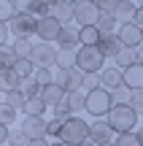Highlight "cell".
Listing matches in <instances>:
<instances>
[{"mask_svg":"<svg viewBox=\"0 0 143 146\" xmlns=\"http://www.w3.org/2000/svg\"><path fill=\"white\" fill-rule=\"evenodd\" d=\"M38 22H41L38 16L27 14V11H19V14H16L8 25H11V30L16 33V38H30L32 33L38 35Z\"/></svg>","mask_w":143,"mask_h":146,"instance_id":"obj_6","label":"cell"},{"mask_svg":"<svg viewBox=\"0 0 143 146\" xmlns=\"http://www.w3.org/2000/svg\"><path fill=\"white\" fill-rule=\"evenodd\" d=\"M116 35H119V41H122L127 49H140V46H143V27H138L135 22L122 25Z\"/></svg>","mask_w":143,"mask_h":146,"instance_id":"obj_9","label":"cell"},{"mask_svg":"<svg viewBox=\"0 0 143 146\" xmlns=\"http://www.w3.org/2000/svg\"><path fill=\"white\" fill-rule=\"evenodd\" d=\"M30 146H51L46 141V138H35V141H30Z\"/></svg>","mask_w":143,"mask_h":146,"instance_id":"obj_44","label":"cell"},{"mask_svg":"<svg viewBox=\"0 0 143 146\" xmlns=\"http://www.w3.org/2000/svg\"><path fill=\"white\" fill-rule=\"evenodd\" d=\"M108 125L116 135L122 133H132L138 125V114L132 111V106H113V111L108 114Z\"/></svg>","mask_w":143,"mask_h":146,"instance_id":"obj_2","label":"cell"},{"mask_svg":"<svg viewBox=\"0 0 143 146\" xmlns=\"http://www.w3.org/2000/svg\"><path fill=\"white\" fill-rule=\"evenodd\" d=\"M8 30H11L8 22H0V43L3 46H8Z\"/></svg>","mask_w":143,"mask_h":146,"instance_id":"obj_41","label":"cell"},{"mask_svg":"<svg viewBox=\"0 0 143 146\" xmlns=\"http://www.w3.org/2000/svg\"><path fill=\"white\" fill-rule=\"evenodd\" d=\"M73 68H78V52L76 49H59L57 70H73Z\"/></svg>","mask_w":143,"mask_h":146,"instance_id":"obj_17","label":"cell"},{"mask_svg":"<svg viewBox=\"0 0 143 146\" xmlns=\"http://www.w3.org/2000/svg\"><path fill=\"white\" fill-rule=\"evenodd\" d=\"M14 119H16V108H14V106H8V103L3 100V106H0V122L8 127V122H14Z\"/></svg>","mask_w":143,"mask_h":146,"instance_id":"obj_37","label":"cell"},{"mask_svg":"<svg viewBox=\"0 0 143 146\" xmlns=\"http://www.w3.org/2000/svg\"><path fill=\"white\" fill-rule=\"evenodd\" d=\"M14 52L19 60H32V52H35V43L30 41V38H16L14 43Z\"/></svg>","mask_w":143,"mask_h":146,"instance_id":"obj_25","label":"cell"},{"mask_svg":"<svg viewBox=\"0 0 143 146\" xmlns=\"http://www.w3.org/2000/svg\"><path fill=\"white\" fill-rule=\"evenodd\" d=\"M81 30V46H100L103 33L97 27H78Z\"/></svg>","mask_w":143,"mask_h":146,"instance_id":"obj_24","label":"cell"},{"mask_svg":"<svg viewBox=\"0 0 143 146\" xmlns=\"http://www.w3.org/2000/svg\"><path fill=\"white\" fill-rule=\"evenodd\" d=\"M46 108H49V106L43 103L41 98H32V100H27V106H24V114H27V116H38V119H43Z\"/></svg>","mask_w":143,"mask_h":146,"instance_id":"obj_27","label":"cell"},{"mask_svg":"<svg viewBox=\"0 0 143 146\" xmlns=\"http://www.w3.org/2000/svg\"><path fill=\"white\" fill-rule=\"evenodd\" d=\"M130 106H132V111H135V114H143V89L132 95V103H130Z\"/></svg>","mask_w":143,"mask_h":146,"instance_id":"obj_40","label":"cell"},{"mask_svg":"<svg viewBox=\"0 0 143 146\" xmlns=\"http://www.w3.org/2000/svg\"><path fill=\"white\" fill-rule=\"evenodd\" d=\"M57 54H59V49H54L51 43H35L32 65L35 68H51V65H57Z\"/></svg>","mask_w":143,"mask_h":146,"instance_id":"obj_10","label":"cell"},{"mask_svg":"<svg viewBox=\"0 0 143 146\" xmlns=\"http://www.w3.org/2000/svg\"><path fill=\"white\" fill-rule=\"evenodd\" d=\"M16 14H19V11H16V3H11V0H3V3H0V19L3 22H11Z\"/></svg>","mask_w":143,"mask_h":146,"instance_id":"obj_33","label":"cell"},{"mask_svg":"<svg viewBox=\"0 0 143 146\" xmlns=\"http://www.w3.org/2000/svg\"><path fill=\"white\" fill-rule=\"evenodd\" d=\"M11 146H30V138L22 133V127L19 130H11Z\"/></svg>","mask_w":143,"mask_h":146,"instance_id":"obj_39","label":"cell"},{"mask_svg":"<svg viewBox=\"0 0 143 146\" xmlns=\"http://www.w3.org/2000/svg\"><path fill=\"white\" fill-rule=\"evenodd\" d=\"M0 141H11V130H8V127H5V125H0Z\"/></svg>","mask_w":143,"mask_h":146,"instance_id":"obj_43","label":"cell"},{"mask_svg":"<svg viewBox=\"0 0 143 146\" xmlns=\"http://www.w3.org/2000/svg\"><path fill=\"white\" fill-rule=\"evenodd\" d=\"M59 141H62L65 146H84V143H89V125H86L84 119H78V116L68 119L62 125Z\"/></svg>","mask_w":143,"mask_h":146,"instance_id":"obj_1","label":"cell"},{"mask_svg":"<svg viewBox=\"0 0 143 146\" xmlns=\"http://www.w3.org/2000/svg\"><path fill=\"white\" fill-rule=\"evenodd\" d=\"M100 16L103 14L97 8V3H92V0H76V22L81 27H97Z\"/></svg>","mask_w":143,"mask_h":146,"instance_id":"obj_5","label":"cell"},{"mask_svg":"<svg viewBox=\"0 0 143 146\" xmlns=\"http://www.w3.org/2000/svg\"><path fill=\"white\" fill-rule=\"evenodd\" d=\"M14 70H16V76L24 81V78H32L35 76V65H32V60H16V65H14Z\"/></svg>","mask_w":143,"mask_h":146,"instance_id":"obj_28","label":"cell"},{"mask_svg":"<svg viewBox=\"0 0 143 146\" xmlns=\"http://www.w3.org/2000/svg\"><path fill=\"white\" fill-rule=\"evenodd\" d=\"M0 81H3V92H16L22 87V78L16 76L14 68H3L0 70Z\"/></svg>","mask_w":143,"mask_h":146,"instance_id":"obj_20","label":"cell"},{"mask_svg":"<svg viewBox=\"0 0 143 146\" xmlns=\"http://www.w3.org/2000/svg\"><path fill=\"white\" fill-rule=\"evenodd\" d=\"M78 68L84 73H103L105 70V57L97 46H81L78 49Z\"/></svg>","mask_w":143,"mask_h":146,"instance_id":"obj_4","label":"cell"},{"mask_svg":"<svg viewBox=\"0 0 143 146\" xmlns=\"http://www.w3.org/2000/svg\"><path fill=\"white\" fill-rule=\"evenodd\" d=\"M113 146H140V141H138V133H122V135H116Z\"/></svg>","mask_w":143,"mask_h":146,"instance_id":"obj_34","label":"cell"},{"mask_svg":"<svg viewBox=\"0 0 143 146\" xmlns=\"http://www.w3.org/2000/svg\"><path fill=\"white\" fill-rule=\"evenodd\" d=\"M84 146H95V143H84Z\"/></svg>","mask_w":143,"mask_h":146,"instance_id":"obj_48","label":"cell"},{"mask_svg":"<svg viewBox=\"0 0 143 146\" xmlns=\"http://www.w3.org/2000/svg\"><path fill=\"white\" fill-rule=\"evenodd\" d=\"M41 100H43L46 106H51V108H57L59 103H65V100H68V92H65L59 84H49V87H43Z\"/></svg>","mask_w":143,"mask_h":146,"instance_id":"obj_15","label":"cell"},{"mask_svg":"<svg viewBox=\"0 0 143 146\" xmlns=\"http://www.w3.org/2000/svg\"><path fill=\"white\" fill-rule=\"evenodd\" d=\"M62 27H65V25H59L54 16H46V19H41V22H38V38H41L43 43L57 41V38H59V33H62Z\"/></svg>","mask_w":143,"mask_h":146,"instance_id":"obj_12","label":"cell"},{"mask_svg":"<svg viewBox=\"0 0 143 146\" xmlns=\"http://www.w3.org/2000/svg\"><path fill=\"white\" fill-rule=\"evenodd\" d=\"M51 16L59 22V25L73 22L76 19V3H70V0H54L51 3Z\"/></svg>","mask_w":143,"mask_h":146,"instance_id":"obj_13","label":"cell"},{"mask_svg":"<svg viewBox=\"0 0 143 146\" xmlns=\"http://www.w3.org/2000/svg\"><path fill=\"white\" fill-rule=\"evenodd\" d=\"M84 78H86V73L81 70V68H73V70H57L54 84H59V87L70 95V92H81V89H84Z\"/></svg>","mask_w":143,"mask_h":146,"instance_id":"obj_7","label":"cell"},{"mask_svg":"<svg viewBox=\"0 0 143 146\" xmlns=\"http://www.w3.org/2000/svg\"><path fill=\"white\" fill-rule=\"evenodd\" d=\"M5 103H8V106H14V108H22V111H24L27 100H24V95L16 89V92H5Z\"/></svg>","mask_w":143,"mask_h":146,"instance_id":"obj_36","label":"cell"},{"mask_svg":"<svg viewBox=\"0 0 143 146\" xmlns=\"http://www.w3.org/2000/svg\"><path fill=\"white\" fill-rule=\"evenodd\" d=\"M19 92L24 95V100H32V98H41L43 87L35 81V78H24V81H22V87H19Z\"/></svg>","mask_w":143,"mask_h":146,"instance_id":"obj_26","label":"cell"},{"mask_svg":"<svg viewBox=\"0 0 143 146\" xmlns=\"http://www.w3.org/2000/svg\"><path fill=\"white\" fill-rule=\"evenodd\" d=\"M100 81H103V87L108 89V92H113V89H119V87H124V70L122 68H105L100 73Z\"/></svg>","mask_w":143,"mask_h":146,"instance_id":"obj_14","label":"cell"},{"mask_svg":"<svg viewBox=\"0 0 143 146\" xmlns=\"http://www.w3.org/2000/svg\"><path fill=\"white\" fill-rule=\"evenodd\" d=\"M124 87H130L132 92L143 89V65H132L130 70H124Z\"/></svg>","mask_w":143,"mask_h":146,"instance_id":"obj_19","label":"cell"},{"mask_svg":"<svg viewBox=\"0 0 143 146\" xmlns=\"http://www.w3.org/2000/svg\"><path fill=\"white\" fill-rule=\"evenodd\" d=\"M16 52H14V46H0V62H3V68H14L16 65Z\"/></svg>","mask_w":143,"mask_h":146,"instance_id":"obj_31","label":"cell"},{"mask_svg":"<svg viewBox=\"0 0 143 146\" xmlns=\"http://www.w3.org/2000/svg\"><path fill=\"white\" fill-rule=\"evenodd\" d=\"M32 78H35V81L41 84V87H49V84H54V78H57V76L51 73V68H38Z\"/></svg>","mask_w":143,"mask_h":146,"instance_id":"obj_32","label":"cell"},{"mask_svg":"<svg viewBox=\"0 0 143 146\" xmlns=\"http://www.w3.org/2000/svg\"><path fill=\"white\" fill-rule=\"evenodd\" d=\"M111 111H113V98L105 87H100V89L86 95V114H92L95 119H108Z\"/></svg>","mask_w":143,"mask_h":146,"instance_id":"obj_3","label":"cell"},{"mask_svg":"<svg viewBox=\"0 0 143 146\" xmlns=\"http://www.w3.org/2000/svg\"><path fill=\"white\" fill-rule=\"evenodd\" d=\"M76 43H81V30L65 25L62 33H59V38H57V46L59 49H76Z\"/></svg>","mask_w":143,"mask_h":146,"instance_id":"obj_16","label":"cell"},{"mask_svg":"<svg viewBox=\"0 0 143 146\" xmlns=\"http://www.w3.org/2000/svg\"><path fill=\"white\" fill-rule=\"evenodd\" d=\"M51 146H65V143H62V141H54V143H51Z\"/></svg>","mask_w":143,"mask_h":146,"instance_id":"obj_47","label":"cell"},{"mask_svg":"<svg viewBox=\"0 0 143 146\" xmlns=\"http://www.w3.org/2000/svg\"><path fill=\"white\" fill-rule=\"evenodd\" d=\"M54 119H59V122L73 119V111H70V106H68V103H59L57 108H54Z\"/></svg>","mask_w":143,"mask_h":146,"instance_id":"obj_38","label":"cell"},{"mask_svg":"<svg viewBox=\"0 0 143 146\" xmlns=\"http://www.w3.org/2000/svg\"><path fill=\"white\" fill-rule=\"evenodd\" d=\"M22 133H24L30 141H35V138H46L49 135V122L46 119H38V116H24V122H22Z\"/></svg>","mask_w":143,"mask_h":146,"instance_id":"obj_11","label":"cell"},{"mask_svg":"<svg viewBox=\"0 0 143 146\" xmlns=\"http://www.w3.org/2000/svg\"><path fill=\"white\" fill-rule=\"evenodd\" d=\"M135 11H138V3H132V0H122L116 8V19L122 22V25H127V22L135 19Z\"/></svg>","mask_w":143,"mask_h":146,"instance_id":"obj_23","label":"cell"},{"mask_svg":"<svg viewBox=\"0 0 143 146\" xmlns=\"http://www.w3.org/2000/svg\"><path fill=\"white\" fill-rule=\"evenodd\" d=\"M132 22H135L138 27H143V5H140V3H138V11H135V19H132Z\"/></svg>","mask_w":143,"mask_h":146,"instance_id":"obj_42","label":"cell"},{"mask_svg":"<svg viewBox=\"0 0 143 146\" xmlns=\"http://www.w3.org/2000/svg\"><path fill=\"white\" fill-rule=\"evenodd\" d=\"M24 11L38 16V19H46V16H51V3H46V0H30L24 5Z\"/></svg>","mask_w":143,"mask_h":146,"instance_id":"obj_22","label":"cell"},{"mask_svg":"<svg viewBox=\"0 0 143 146\" xmlns=\"http://www.w3.org/2000/svg\"><path fill=\"white\" fill-rule=\"evenodd\" d=\"M132 89L130 87H119V89H113L111 92V98H113V106H130L132 103Z\"/></svg>","mask_w":143,"mask_h":146,"instance_id":"obj_30","label":"cell"},{"mask_svg":"<svg viewBox=\"0 0 143 146\" xmlns=\"http://www.w3.org/2000/svg\"><path fill=\"white\" fill-rule=\"evenodd\" d=\"M65 103L70 106V111H73V114H78V111H86V92H70Z\"/></svg>","mask_w":143,"mask_h":146,"instance_id":"obj_29","label":"cell"},{"mask_svg":"<svg viewBox=\"0 0 143 146\" xmlns=\"http://www.w3.org/2000/svg\"><path fill=\"white\" fill-rule=\"evenodd\" d=\"M116 138H113V130L111 125H108V119H95L89 125V143L95 146H105V143H113Z\"/></svg>","mask_w":143,"mask_h":146,"instance_id":"obj_8","label":"cell"},{"mask_svg":"<svg viewBox=\"0 0 143 146\" xmlns=\"http://www.w3.org/2000/svg\"><path fill=\"white\" fill-rule=\"evenodd\" d=\"M138 141H140V146H143V127L138 130Z\"/></svg>","mask_w":143,"mask_h":146,"instance_id":"obj_46","label":"cell"},{"mask_svg":"<svg viewBox=\"0 0 143 146\" xmlns=\"http://www.w3.org/2000/svg\"><path fill=\"white\" fill-rule=\"evenodd\" d=\"M100 87H103L100 73H86V78H84V92L89 95V92H95V89H100Z\"/></svg>","mask_w":143,"mask_h":146,"instance_id":"obj_35","label":"cell"},{"mask_svg":"<svg viewBox=\"0 0 143 146\" xmlns=\"http://www.w3.org/2000/svg\"><path fill=\"white\" fill-rule=\"evenodd\" d=\"M97 49L103 52V57H113V60H116V54L124 49V43L119 41V35H103V41H100Z\"/></svg>","mask_w":143,"mask_h":146,"instance_id":"obj_18","label":"cell"},{"mask_svg":"<svg viewBox=\"0 0 143 146\" xmlns=\"http://www.w3.org/2000/svg\"><path fill=\"white\" fill-rule=\"evenodd\" d=\"M138 65H143V46L138 49Z\"/></svg>","mask_w":143,"mask_h":146,"instance_id":"obj_45","label":"cell"},{"mask_svg":"<svg viewBox=\"0 0 143 146\" xmlns=\"http://www.w3.org/2000/svg\"><path fill=\"white\" fill-rule=\"evenodd\" d=\"M132 65H138V49H127V46H124L122 52L116 54V68L130 70Z\"/></svg>","mask_w":143,"mask_h":146,"instance_id":"obj_21","label":"cell"},{"mask_svg":"<svg viewBox=\"0 0 143 146\" xmlns=\"http://www.w3.org/2000/svg\"><path fill=\"white\" fill-rule=\"evenodd\" d=\"M105 146H113V143H105Z\"/></svg>","mask_w":143,"mask_h":146,"instance_id":"obj_49","label":"cell"}]
</instances>
